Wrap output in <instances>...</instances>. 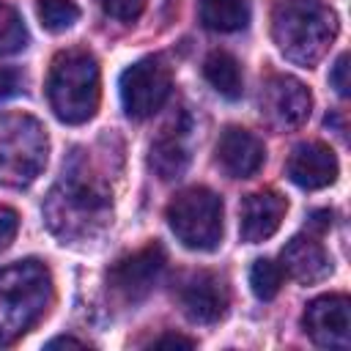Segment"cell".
<instances>
[{
    "mask_svg": "<svg viewBox=\"0 0 351 351\" xmlns=\"http://www.w3.org/2000/svg\"><path fill=\"white\" fill-rule=\"evenodd\" d=\"M112 219V189L85 154H74L44 200V222L63 241H88Z\"/></svg>",
    "mask_w": 351,
    "mask_h": 351,
    "instance_id": "1",
    "label": "cell"
},
{
    "mask_svg": "<svg viewBox=\"0 0 351 351\" xmlns=\"http://www.w3.org/2000/svg\"><path fill=\"white\" fill-rule=\"evenodd\" d=\"M55 296L49 269L36 261H16L0 269V346H11L30 332Z\"/></svg>",
    "mask_w": 351,
    "mask_h": 351,
    "instance_id": "2",
    "label": "cell"
},
{
    "mask_svg": "<svg viewBox=\"0 0 351 351\" xmlns=\"http://www.w3.org/2000/svg\"><path fill=\"white\" fill-rule=\"evenodd\" d=\"M337 36V16L321 0H274L271 38L277 49L299 63L315 66Z\"/></svg>",
    "mask_w": 351,
    "mask_h": 351,
    "instance_id": "3",
    "label": "cell"
},
{
    "mask_svg": "<svg viewBox=\"0 0 351 351\" xmlns=\"http://www.w3.org/2000/svg\"><path fill=\"white\" fill-rule=\"evenodd\" d=\"M99 63L88 49H63L55 55L47 77V99L63 123H85L99 107Z\"/></svg>",
    "mask_w": 351,
    "mask_h": 351,
    "instance_id": "4",
    "label": "cell"
},
{
    "mask_svg": "<svg viewBox=\"0 0 351 351\" xmlns=\"http://www.w3.org/2000/svg\"><path fill=\"white\" fill-rule=\"evenodd\" d=\"M49 140L44 126L22 112L0 115V184L27 186L47 165Z\"/></svg>",
    "mask_w": 351,
    "mask_h": 351,
    "instance_id": "5",
    "label": "cell"
},
{
    "mask_svg": "<svg viewBox=\"0 0 351 351\" xmlns=\"http://www.w3.org/2000/svg\"><path fill=\"white\" fill-rule=\"evenodd\" d=\"M167 225L186 250L211 252L222 241V197L206 186H189L167 203Z\"/></svg>",
    "mask_w": 351,
    "mask_h": 351,
    "instance_id": "6",
    "label": "cell"
},
{
    "mask_svg": "<svg viewBox=\"0 0 351 351\" xmlns=\"http://www.w3.org/2000/svg\"><path fill=\"white\" fill-rule=\"evenodd\" d=\"M173 88L170 69L162 58H143L121 74V104L129 118H151L167 101Z\"/></svg>",
    "mask_w": 351,
    "mask_h": 351,
    "instance_id": "7",
    "label": "cell"
},
{
    "mask_svg": "<svg viewBox=\"0 0 351 351\" xmlns=\"http://www.w3.org/2000/svg\"><path fill=\"white\" fill-rule=\"evenodd\" d=\"M258 110L271 129L291 132L310 118L313 96L302 80L291 74H269L258 93Z\"/></svg>",
    "mask_w": 351,
    "mask_h": 351,
    "instance_id": "8",
    "label": "cell"
},
{
    "mask_svg": "<svg viewBox=\"0 0 351 351\" xmlns=\"http://www.w3.org/2000/svg\"><path fill=\"white\" fill-rule=\"evenodd\" d=\"M165 250H162V244H145L143 250H137V252H132V255H123V258H118L112 266H110V271H107V285H110V291L121 299V302H126V304H137V302H143L151 291H154V285L159 282V277H162V271H165Z\"/></svg>",
    "mask_w": 351,
    "mask_h": 351,
    "instance_id": "9",
    "label": "cell"
},
{
    "mask_svg": "<svg viewBox=\"0 0 351 351\" xmlns=\"http://www.w3.org/2000/svg\"><path fill=\"white\" fill-rule=\"evenodd\" d=\"M181 310L195 324H217L230 307L228 280L217 271H195L178 288Z\"/></svg>",
    "mask_w": 351,
    "mask_h": 351,
    "instance_id": "10",
    "label": "cell"
},
{
    "mask_svg": "<svg viewBox=\"0 0 351 351\" xmlns=\"http://www.w3.org/2000/svg\"><path fill=\"white\" fill-rule=\"evenodd\" d=\"M304 329L324 348L351 346V302L343 293L318 296L304 310Z\"/></svg>",
    "mask_w": 351,
    "mask_h": 351,
    "instance_id": "11",
    "label": "cell"
},
{
    "mask_svg": "<svg viewBox=\"0 0 351 351\" xmlns=\"http://www.w3.org/2000/svg\"><path fill=\"white\" fill-rule=\"evenodd\" d=\"M151 170L162 181L181 178L192 159V121L186 112H178L170 123L162 126L159 137L151 143Z\"/></svg>",
    "mask_w": 351,
    "mask_h": 351,
    "instance_id": "12",
    "label": "cell"
},
{
    "mask_svg": "<svg viewBox=\"0 0 351 351\" xmlns=\"http://www.w3.org/2000/svg\"><path fill=\"white\" fill-rule=\"evenodd\" d=\"M266 148L261 137L241 126H228L217 143V162L230 178H250L263 167Z\"/></svg>",
    "mask_w": 351,
    "mask_h": 351,
    "instance_id": "13",
    "label": "cell"
},
{
    "mask_svg": "<svg viewBox=\"0 0 351 351\" xmlns=\"http://www.w3.org/2000/svg\"><path fill=\"white\" fill-rule=\"evenodd\" d=\"M288 178L302 189H324L337 178V156L329 145L310 140L299 143L288 159Z\"/></svg>",
    "mask_w": 351,
    "mask_h": 351,
    "instance_id": "14",
    "label": "cell"
},
{
    "mask_svg": "<svg viewBox=\"0 0 351 351\" xmlns=\"http://www.w3.org/2000/svg\"><path fill=\"white\" fill-rule=\"evenodd\" d=\"M288 211V203L285 197H280L277 192L266 189V192H252L244 197L241 203V211H239V230H241V239L247 244H258L269 236L277 233L282 217Z\"/></svg>",
    "mask_w": 351,
    "mask_h": 351,
    "instance_id": "15",
    "label": "cell"
},
{
    "mask_svg": "<svg viewBox=\"0 0 351 351\" xmlns=\"http://www.w3.org/2000/svg\"><path fill=\"white\" fill-rule=\"evenodd\" d=\"M280 269L296 282H318L332 274V258L315 236H293L280 255Z\"/></svg>",
    "mask_w": 351,
    "mask_h": 351,
    "instance_id": "16",
    "label": "cell"
},
{
    "mask_svg": "<svg viewBox=\"0 0 351 351\" xmlns=\"http://www.w3.org/2000/svg\"><path fill=\"white\" fill-rule=\"evenodd\" d=\"M200 19L208 30L236 33L250 22V0H200Z\"/></svg>",
    "mask_w": 351,
    "mask_h": 351,
    "instance_id": "17",
    "label": "cell"
},
{
    "mask_svg": "<svg viewBox=\"0 0 351 351\" xmlns=\"http://www.w3.org/2000/svg\"><path fill=\"white\" fill-rule=\"evenodd\" d=\"M203 77L208 80V85L225 96V99H239L244 90V80H241V69L239 60L228 52H211L203 63Z\"/></svg>",
    "mask_w": 351,
    "mask_h": 351,
    "instance_id": "18",
    "label": "cell"
},
{
    "mask_svg": "<svg viewBox=\"0 0 351 351\" xmlns=\"http://www.w3.org/2000/svg\"><path fill=\"white\" fill-rule=\"evenodd\" d=\"M27 47V27L14 5L0 0V55H14Z\"/></svg>",
    "mask_w": 351,
    "mask_h": 351,
    "instance_id": "19",
    "label": "cell"
},
{
    "mask_svg": "<svg viewBox=\"0 0 351 351\" xmlns=\"http://www.w3.org/2000/svg\"><path fill=\"white\" fill-rule=\"evenodd\" d=\"M282 277H285V271L280 269V263H274V261H269V258H258V261L252 263V269H250L252 293H255L258 299H263V302L274 299V296L280 293V288H282Z\"/></svg>",
    "mask_w": 351,
    "mask_h": 351,
    "instance_id": "20",
    "label": "cell"
},
{
    "mask_svg": "<svg viewBox=\"0 0 351 351\" xmlns=\"http://www.w3.org/2000/svg\"><path fill=\"white\" fill-rule=\"evenodd\" d=\"M38 19L47 30L63 33L80 19V5L74 0H38Z\"/></svg>",
    "mask_w": 351,
    "mask_h": 351,
    "instance_id": "21",
    "label": "cell"
},
{
    "mask_svg": "<svg viewBox=\"0 0 351 351\" xmlns=\"http://www.w3.org/2000/svg\"><path fill=\"white\" fill-rule=\"evenodd\" d=\"M101 11L107 16H115V19H123V22H132L143 14L145 8V0H99Z\"/></svg>",
    "mask_w": 351,
    "mask_h": 351,
    "instance_id": "22",
    "label": "cell"
},
{
    "mask_svg": "<svg viewBox=\"0 0 351 351\" xmlns=\"http://www.w3.org/2000/svg\"><path fill=\"white\" fill-rule=\"evenodd\" d=\"M16 228H19V217H16V211L8 208V206H0V252L14 241Z\"/></svg>",
    "mask_w": 351,
    "mask_h": 351,
    "instance_id": "23",
    "label": "cell"
},
{
    "mask_svg": "<svg viewBox=\"0 0 351 351\" xmlns=\"http://www.w3.org/2000/svg\"><path fill=\"white\" fill-rule=\"evenodd\" d=\"M329 82H332V88L346 99L348 96V55L343 52L337 60H335V66H332V74H329Z\"/></svg>",
    "mask_w": 351,
    "mask_h": 351,
    "instance_id": "24",
    "label": "cell"
},
{
    "mask_svg": "<svg viewBox=\"0 0 351 351\" xmlns=\"http://www.w3.org/2000/svg\"><path fill=\"white\" fill-rule=\"evenodd\" d=\"M22 88V74L14 69H3L0 66V99H8L14 93H19Z\"/></svg>",
    "mask_w": 351,
    "mask_h": 351,
    "instance_id": "25",
    "label": "cell"
},
{
    "mask_svg": "<svg viewBox=\"0 0 351 351\" xmlns=\"http://www.w3.org/2000/svg\"><path fill=\"white\" fill-rule=\"evenodd\" d=\"M151 346H156V348H165V346H181V348H192V346H195V340H192V337H181V335H162V337H156Z\"/></svg>",
    "mask_w": 351,
    "mask_h": 351,
    "instance_id": "26",
    "label": "cell"
},
{
    "mask_svg": "<svg viewBox=\"0 0 351 351\" xmlns=\"http://www.w3.org/2000/svg\"><path fill=\"white\" fill-rule=\"evenodd\" d=\"M60 346H77V348H82L85 343H82V340H77V337H55V340H49V343H47V348H60Z\"/></svg>",
    "mask_w": 351,
    "mask_h": 351,
    "instance_id": "27",
    "label": "cell"
}]
</instances>
